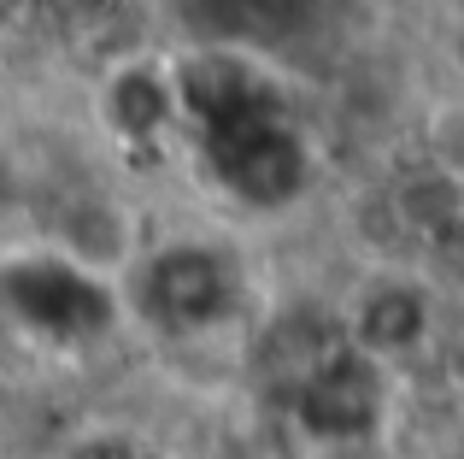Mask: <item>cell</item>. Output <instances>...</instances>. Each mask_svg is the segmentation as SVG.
<instances>
[{
  "mask_svg": "<svg viewBox=\"0 0 464 459\" xmlns=\"http://www.w3.org/2000/svg\"><path fill=\"white\" fill-rule=\"evenodd\" d=\"M0 307L24 324V330L47 336V342H94L112 324V288L77 259H12L0 271Z\"/></svg>",
  "mask_w": 464,
  "mask_h": 459,
  "instance_id": "obj_1",
  "label": "cell"
},
{
  "mask_svg": "<svg viewBox=\"0 0 464 459\" xmlns=\"http://www.w3.org/2000/svg\"><path fill=\"white\" fill-rule=\"evenodd\" d=\"M206 148H212L218 183L236 200H247V207H288L312 177L306 142L288 130L283 112L259 118V124H241V130H224V136H206Z\"/></svg>",
  "mask_w": 464,
  "mask_h": 459,
  "instance_id": "obj_2",
  "label": "cell"
},
{
  "mask_svg": "<svg viewBox=\"0 0 464 459\" xmlns=\"http://www.w3.org/2000/svg\"><path fill=\"white\" fill-rule=\"evenodd\" d=\"M141 307L170 330L224 324L236 312V271H229V259L218 248H200V241L165 248L141 277Z\"/></svg>",
  "mask_w": 464,
  "mask_h": 459,
  "instance_id": "obj_3",
  "label": "cell"
},
{
  "mask_svg": "<svg viewBox=\"0 0 464 459\" xmlns=\"http://www.w3.org/2000/svg\"><path fill=\"white\" fill-rule=\"evenodd\" d=\"M382 413V377H376V359H364L359 347L347 354H324L312 366L306 389H300V418H306L312 436L324 442H353L376 425Z\"/></svg>",
  "mask_w": 464,
  "mask_h": 459,
  "instance_id": "obj_4",
  "label": "cell"
},
{
  "mask_svg": "<svg viewBox=\"0 0 464 459\" xmlns=\"http://www.w3.org/2000/svg\"><path fill=\"white\" fill-rule=\"evenodd\" d=\"M177 106L206 130V136H224V130H241V124H259V118H276V94L271 83L259 77L253 65L229 54H206L194 59L188 71L177 77Z\"/></svg>",
  "mask_w": 464,
  "mask_h": 459,
  "instance_id": "obj_5",
  "label": "cell"
},
{
  "mask_svg": "<svg viewBox=\"0 0 464 459\" xmlns=\"http://www.w3.org/2000/svg\"><path fill=\"white\" fill-rule=\"evenodd\" d=\"M430 312H423V295L411 288H382L359 307V354L364 359H388V354H406L411 342L423 336Z\"/></svg>",
  "mask_w": 464,
  "mask_h": 459,
  "instance_id": "obj_6",
  "label": "cell"
},
{
  "mask_svg": "<svg viewBox=\"0 0 464 459\" xmlns=\"http://www.w3.org/2000/svg\"><path fill=\"white\" fill-rule=\"evenodd\" d=\"M170 112H177V94H170V83L159 77L153 65L118 71V83H112V124L124 130V136H153V130H165Z\"/></svg>",
  "mask_w": 464,
  "mask_h": 459,
  "instance_id": "obj_7",
  "label": "cell"
},
{
  "mask_svg": "<svg viewBox=\"0 0 464 459\" xmlns=\"http://www.w3.org/2000/svg\"><path fill=\"white\" fill-rule=\"evenodd\" d=\"M77 459H148V454L130 442H89V448H77Z\"/></svg>",
  "mask_w": 464,
  "mask_h": 459,
  "instance_id": "obj_8",
  "label": "cell"
}]
</instances>
